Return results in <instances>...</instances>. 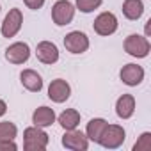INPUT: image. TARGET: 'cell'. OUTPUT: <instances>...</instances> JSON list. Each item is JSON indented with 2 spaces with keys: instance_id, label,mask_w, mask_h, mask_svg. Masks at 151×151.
<instances>
[{
  "instance_id": "obj_22",
  "label": "cell",
  "mask_w": 151,
  "mask_h": 151,
  "mask_svg": "<svg viewBox=\"0 0 151 151\" xmlns=\"http://www.w3.org/2000/svg\"><path fill=\"white\" fill-rule=\"evenodd\" d=\"M25 2V6L29 7V9H32V11H37V9H41L43 6H45V0H23Z\"/></svg>"
},
{
  "instance_id": "obj_1",
  "label": "cell",
  "mask_w": 151,
  "mask_h": 151,
  "mask_svg": "<svg viewBox=\"0 0 151 151\" xmlns=\"http://www.w3.org/2000/svg\"><path fill=\"white\" fill-rule=\"evenodd\" d=\"M48 146V133L39 126H29L23 132V149L25 151H43Z\"/></svg>"
},
{
  "instance_id": "obj_6",
  "label": "cell",
  "mask_w": 151,
  "mask_h": 151,
  "mask_svg": "<svg viewBox=\"0 0 151 151\" xmlns=\"http://www.w3.org/2000/svg\"><path fill=\"white\" fill-rule=\"evenodd\" d=\"M64 46L69 53H75V55H78V53H84L87 52L89 48V37L80 32V30H73L69 34H66L64 37Z\"/></svg>"
},
{
  "instance_id": "obj_25",
  "label": "cell",
  "mask_w": 151,
  "mask_h": 151,
  "mask_svg": "<svg viewBox=\"0 0 151 151\" xmlns=\"http://www.w3.org/2000/svg\"><path fill=\"white\" fill-rule=\"evenodd\" d=\"M149 32H151V20H147L146 23V37H149Z\"/></svg>"
},
{
  "instance_id": "obj_13",
  "label": "cell",
  "mask_w": 151,
  "mask_h": 151,
  "mask_svg": "<svg viewBox=\"0 0 151 151\" xmlns=\"http://www.w3.org/2000/svg\"><path fill=\"white\" fill-rule=\"evenodd\" d=\"M20 80H22V86L30 93H39L43 89V78L34 69H23L20 73Z\"/></svg>"
},
{
  "instance_id": "obj_4",
  "label": "cell",
  "mask_w": 151,
  "mask_h": 151,
  "mask_svg": "<svg viewBox=\"0 0 151 151\" xmlns=\"http://www.w3.org/2000/svg\"><path fill=\"white\" fill-rule=\"evenodd\" d=\"M75 7L69 0H57L52 7V20L57 27H64V25H69L75 18Z\"/></svg>"
},
{
  "instance_id": "obj_20",
  "label": "cell",
  "mask_w": 151,
  "mask_h": 151,
  "mask_svg": "<svg viewBox=\"0 0 151 151\" xmlns=\"http://www.w3.org/2000/svg\"><path fill=\"white\" fill-rule=\"evenodd\" d=\"M101 4H103V0H77V9L80 13L89 14V13L96 11Z\"/></svg>"
},
{
  "instance_id": "obj_17",
  "label": "cell",
  "mask_w": 151,
  "mask_h": 151,
  "mask_svg": "<svg viewBox=\"0 0 151 151\" xmlns=\"http://www.w3.org/2000/svg\"><path fill=\"white\" fill-rule=\"evenodd\" d=\"M107 121L103 119V117H94V119H91L89 123H87V128H86V137L89 139V140H93V142H98L100 140V137H101V133H103V130L107 128Z\"/></svg>"
},
{
  "instance_id": "obj_7",
  "label": "cell",
  "mask_w": 151,
  "mask_h": 151,
  "mask_svg": "<svg viewBox=\"0 0 151 151\" xmlns=\"http://www.w3.org/2000/svg\"><path fill=\"white\" fill-rule=\"evenodd\" d=\"M117 27H119V23H117L116 14L114 13H109V11L98 14L96 20H94V23H93L94 32L100 34V36H112L117 30Z\"/></svg>"
},
{
  "instance_id": "obj_5",
  "label": "cell",
  "mask_w": 151,
  "mask_h": 151,
  "mask_svg": "<svg viewBox=\"0 0 151 151\" xmlns=\"http://www.w3.org/2000/svg\"><path fill=\"white\" fill-rule=\"evenodd\" d=\"M22 25H23V14H22V11L20 9H9V13H7V16L4 18V23H2V29H0V32H2V36L4 37H14L18 32H20V29H22Z\"/></svg>"
},
{
  "instance_id": "obj_23",
  "label": "cell",
  "mask_w": 151,
  "mask_h": 151,
  "mask_svg": "<svg viewBox=\"0 0 151 151\" xmlns=\"http://www.w3.org/2000/svg\"><path fill=\"white\" fill-rule=\"evenodd\" d=\"M16 151L18 146L14 144V140H0V151Z\"/></svg>"
},
{
  "instance_id": "obj_3",
  "label": "cell",
  "mask_w": 151,
  "mask_h": 151,
  "mask_svg": "<svg viewBox=\"0 0 151 151\" xmlns=\"http://www.w3.org/2000/svg\"><path fill=\"white\" fill-rule=\"evenodd\" d=\"M124 139H126V132H124L123 126H119V124H107V128L103 130L98 144H101L105 149H117V147L123 146Z\"/></svg>"
},
{
  "instance_id": "obj_2",
  "label": "cell",
  "mask_w": 151,
  "mask_h": 151,
  "mask_svg": "<svg viewBox=\"0 0 151 151\" xmlns=\"http://www.w3.org/2000/svg\"><path fill=\"white\" fill-rule=\"evenodd\" d=\"M124 52L135 59H144L149 55V50H151V45H149V39L146 36H140V34H130L126 39H124Z\"/></svg>"
},
{
  "instance_id": "obj_12",
  "label": "cell",
  "mask_w": 151,
  "mask_h": 151,
  "mask_svg": "<svg viewBox=\"0 0 151 151\" xmlns=\"http://www.w3.org/2000/svg\"><path fill=\"white\" fill-rule=\"evenodd\" d=\"M36 57L43 64H55L59 60V48L52 41H41L36 46Z\"/></svg>"
},
{
  "instance_id": "obj_16",
  "label": "cell",
  "mask_w": 151,
  "mask_h": 151,
  "mask_svg": "<svg viewBox=\"0 0 151 151\" xmlns=\"http://www.w3.org/2000/svg\"><path fill=\"white\" fill-rule=\"evenodd\" d=\"M123 14L126 20H139L144 14V4L142 0H124L123 2Z\"/></svg>"
},
{
  "instance_id": "obj_10",
  "label": "cell",
  "mask_w": 151,
  "mask_h": 151,
  "mask_svg": "<svg viewBox=\"0 0 151 151\" xmlns=\"http://www.w3.org/2000/svg\"><path fill=\"white\" fill-rule=\"evenodd\" d=\"M29 59H30V48L23 41L13 43L6 50V60H9L11 64H25Z\"/></svg>"
},
{
  "instance_id": "obj_8",
  "label": "cell",
  "mask_w": 151,
  "mask_h": 151,
  "mask_svg": "<svg viewBox=\"0 0 151 151\" xmlns=\"http://www.w3.org/2000/svg\"><path fill=\"white\" fill-rule=\"evenodd\" d=\"M62 146L66 149L71 151H86L89 147V139L86 137V133L75 130H66V133L62 135Z\"/></svg>"
},
{
  "instance_id": "obj_18",
  "label": "cell",
  "mask_w": 151,
  "mask_h": 151,
  "mask_svg": "<svg viewBox=\"0 0 151 151\" xmlns=\"http://www.w3.org/2000/svg\"><path fill=\"white\" fill-rule=\"evenodd\" d=\"M57 119H59V124L64 130H75L80 124V112L75 110V109H66Z\"/></svg>"
},
{
  "instance_id": "obj_21",
  "label": "cell",
  "mask_w": 151,
  "mask_h": 151,
  "mask_svg": "<svg viewBox=\"0 0 151 151\" xmlns=\"http://www.w3.org/2000/svg\"><path fill=\"white\" fill-rule=\"evenodd\" d=\"M133 151H151V133L144 132L139 140L133 144Z\"/></svg>"
},
{
  "instance_id": "obj_19",
  "label": "cell",
  "mask_w": 151,
  "mask_h": 151,
  "mask_svg": "<svg viewBox=\"0 0 151 151\" xmlns=\"http://www.w3.org/2000/svg\"><path fill=\"white\" fill-rule=\"evenodd\" d=\"M18 135V128L11 121H2L0 123V140H14Z\"/></svg>"
},
{
  "instance_id": "obj_24",
  "label": "cell",
  "mask_w": 151,
  "mask_h": 151,
  "mask_svg": "<svg viewBox=\"0 0 151 151\" xmlns=\"http://www.w3.org/2000/svg\"><path fill=\"white\" fill-rule=\"evenodd\" d=\"M6 112H7V105H6V101H4V100H0V117H2Z\"/></svg>"
},
{
  "instance_id": "obj_9",
  "label": "cell",
  "mask_w": 151,
  "mask_h": 151,
  "mask_svg": "<svg viewBox=\"0 0 151 151\" xmlns=\"http://www.w3.org/2000/svg\"><path fill=\"white\" fill-rule=\"evenodd\" d=\"M119 77H121L123 84H126L130 87H135L144 80V68L139 66V64H126V66L121 68Z\"/></svg>"
},
{
  "instance_id": "obj_14",
  "label": "cell",
  "mask_w": 151,
  "mask_h": 151,
  "mask_svg": "<svg viewBox=\"0 0 151 151\" xmlns=\"http://www.w3.org/2000/svg\"><path fill=\"white\" fill-rule=\"evenodd\" d=\"M135 112V98L132 94H123L116 101V114L121 119H130Z\"/></svg>"
},
{
  "instance_id": "obj_15",
  "label": "cell",
  "mask_w": 151,
  "mask_h": 151,
  "mask_svg": "<svg viewBox=\"0 0 151 151\" xmlns=\"http://www.w3.org/2000/svg\"><path fill=\"white\" fill-rule=\"evenodd\" d=\"M32 123H34V126H39V128L52 126L55 123V112H53V109H50V107H39V109H36L34 114H32Z\"/></svg>"
},
{
  "instance_id": "obj_11",
  "label": "cell",
  "mask_w": 151,
  "mask_h": 151,
  "mask_svg": "<svg viewBox=\"0 0 151 151\" xmlns=\"http://www.w3.org/2000/svg\"><path fill=\"white\" fill-rule=\"evenodd\" d=\"M69 96H71V87L66 80L62 78L52 80V84L48 86V98L53 103H64Z\"/></svg>"
}]
</instances>
